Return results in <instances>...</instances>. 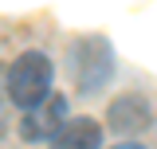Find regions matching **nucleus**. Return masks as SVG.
I'll use <instances>...</instances> for the list:
<instances>
[{
    "mask_svg": "<svg viewBox=\"0 0 157 149\" xmlns=\"http://www.w3.org/2000/svg\"><path fill=\"white\" fill-rule=\"evenodd\" d=\"M51 78H55V67L43 51H24V55L8 67V98L32 110L39 106L47 94H51Z\"/></svg>",
    "mask_w": 157,
    "mask_h": 149,
    "instance_id": "obj_1",
    "label": "nucleus"
},
{
    "mask_svg": "<svg viewBox=\"0 0 157 149\" xmlns=\"http://www.w3.org/2000/svg\"><path fill=\"white\" fill-rule=\"evenodd\" d=\"M63 122H67V98H59V94H47L39 106L24 110L20 133H24L28 141H43V137H55V133L63 130Z\"/></svg>",
    "mask_w": 157,
    "mask_h": 149,
    "instance_id": "obj_2",
    "label": "nucleus"
},
{
    "mask_svg": "<svg viewBox=\"0 0 157 149\" xmlns=\"http://www.w3.org/2000/svg\"><path fill=\"white\" fill-rule=\"evenodd\" d=\"M102 130L94 118H67L63 130L51 137V149H98Z\"/></svg>",
    "mask_w": 157,
    "mask_h": 149,
    "instance_id": "obj_3",
    "label": "nucleus"
},
{
    "mask_svg": "<svg viewBox=\"0 0 157 149\" xmlns=\"http://www.w3.org/2000/svg\"><path fill=\"white\" fill-rule=\"evenodd\" d=\"M149 118V110H145V102L137 98V94H126V98H118L114 106H110V126L122 133H134L141 130V122Z\"/></svg>",
    "mask_w": 157,
    "mask_h": 149,
    "instance_id": "obj_4",
    "label": "nucleus"
},
{
    "mask_svg": "<svg viewBox=\"0 0 157 149\" xmlns=\"http://www.w3.org/2000/svg\"><path fill=\"white\" fill-rule=\"evenodd\" d=\"M114 149H145V145H134V141H126V145H114Z\"/></svg>",
    "mask_w": 157,
    "mask_h": 149,
    "instance_id": "obj_5",
    "label": "nucleus"
}]
</instances>
